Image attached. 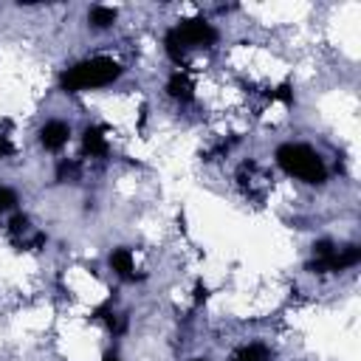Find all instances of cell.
Wrapping results in <instances>:
<instances>
[{
	"mask_svg": "<svg viewBox=\"0 0 361 361\" xmlns=\"http://www.w3.org/2000/svg\"><path fill=\"white\" fill-rule=\"evenodd\" d=\"M124 73V68L110 59V56H93V59H82L76 65H71L62 73V87L68 93H79V90H93V87H104L113 85L118 76Z\"/></svg>",
	"mask_w": 361,
	"mask_h": 361,
	"instance_id": "cell-1",
	"label": "cell"
},
{
	"mask_svg": "<svg viewBox=\"0 0 361 361\" xmlns=\"http://www.w3.org/2000/svg\"><path fill=\"white\" fill-rule=\"evenodd\" d=\"M274 158H276V164L288 175H293V178H299L305 183H324L327 180L324 161L307 144H279L276 152H274Z\"/></svg>",
	"mask_w": 361,
	"mask_h": 361,
	"instance_id": "cell-2",
	"label": "cell"
},
{
	"mask_svg": "<svg viewBox=\"0 0 361 361\" xmlns=\"http://www.w3.org/2000/svg\"><path fill=\"white\" fill-rule=\"evenodd\" d=\"M172 34L178 37V42L183 48H209L217 42V31L212 23H206L203 17H189V20H180Z\"/></svg>",
	"mask_w": 361,
	"mask_h": 361,
	"instance_id": "cell-3",
	"label": "cell"
},
{
	"mask_svg": "<svg viewBox=\"0 0 361 361\" xmlns=\"http://www.w3.org/2000/svg\"><path fill=\"white\" fill-rule=\"evenodd\" d=\"M361 262V248L358 245H344V248H336L330 257H322V259H310L307 262V271L313 274H333V271H344V268H353Z\"/></svg>",
	"mask_w": 361,
	"mask_h": 361,
	"instance_id": "cell-4",
	"label": "cell"
},
{
	"mask_svg": "<svg viewBox=\"0 0 361 361\" xmlns=\"http://www.w3.org/2000/svg\"><path fill=\"white\" fill-rule=\"evenodd\" d=\"M71 141V127L65 121H45L39 130V144L48 152H59Z\"/></svg>",
	"mask_w": 361,
	"mask_h": 361,
	"instance_id": "cell-5",
	"label": "cell"
},
{
	"mask_svg": "<svg viewBox=\"0 0 361 361\" xmlns=\"http://www.w3.org/2000/svg\"><path fill=\"white\" fill-rule=\"evenodd\" d=\"M166 93H169V99H175L180 104H189L195 99V82L189 79L186 71H175L166 82Z\"/></svg>",
	"mask_w": 361,
	"mask_h": 361,
	"instance_id": "cell-6",
	"label": "cell"
},
{
	"mask_svg": "<svg viewBox=\"0 0 361 361\" xmlns=\"http://www.w3.org/2000/svg\"><path fill=\"white\" fill-rule=\"evenodd\" d=\"M107 135H104V127H87L82 133V155L87 158H104L107 155Z\"/></svg>",
	"mask_w": 361,
	"mask_h": 361,
	"instance_id": "cell-7",
	"label": "cell"
},
{
	"mask_svg": "<svg viewBox=\"0 0 361 361\" xmlns=\"http://www.w3.org/2000/svg\"><path fill=\"white\" fill-rule=\"evenodd\" d=\"M110 268H113L124 282H135V279H141V276L135 274V262H133L130 248H113V254H110Z\"/></svg>",
	"mask_w": 361,
	"mask_h": 361,
	"instance_id": "cell-8",
	"label": "cell"
},
{
	"mask_svg": "<svg viewBox=\"0 0 361 361\" xmlns=\"http://www.w3.org/2000/svg\"><path fill=\"white\" fill-rule=\"evenodd\" d=\"M228 361H271V350L265 344H243L228 355Z\"/></svg>",
	"mask_w": 361,
	"mask_h": 361,
	"instance_id": "cell-9",
	"label": "cell"
},
{
	"mask_svg": "<svg viewBox=\"0 0 361 361\" xmlns=\"http://www.w3.org/2000/svg\"><path fill=\"white\" fill-rule=\"evenodd\" d=\"M87 23L93 28H110L116 23V8H110V6H93L87 11Z\"/></svg>",
	"mask_w": 361,
	"mask_h": 361,
	"instance_id": "cell-10",
	"label": "cell"
},
{
	"mask_svg": "<svg viewBox=\"0 0 361 361\" xmlns=\"http://www.w3.org/2000/svg\"><path fill=\"white\" fill-rule=\"evenodd\" d=\"M79 172H82V166H79V161H73V158H62L59 164H56V180H62V183H76L79 180Z\"/></svg>",
	"mask_w": 361,
	"mask_h": 361,
	"instance_id": "cell-11",
	"label": "cell"
},
{
	"mask_svg": "<svg viewBox=\"0 0 361 361\" xmlns=\"http://www.w3.org/2000/svg\"><path fill=\"white\" fill-rule=\"evenodd\" d=\"M31 231V220L25 217V214H14L11 220H8V234L23 245L25 243V234Z\"/></svg>",
	"mask_w": 361,
	"mask_h": 361,
	"instance_id": "cell-12",
	"label": "cell"
},
{
	"mask_svg": "<svg viewBox=\"0 0 361 361\" xmlns=\"http://www.w3.org/2000/svg\"><path fill=\"white\" fill-rule=\"evenodd\" d=\"M17 206V192L8 189V186H0V214L3 212H11Z\"/></svg>",
	"mask_w": 361,
	"mask_h": 361,
	"instance_id": "cell-13",
	"label": "cell"
},
{
	"mask_svg": "<svg viewBox=\"0 0 361 361\" xmlns=\"http://www.w3.org/2000/svg\"><path fill=\"white\" fill-rule=\"evenodd\" d=\"M11 152H14V147H11L8 135H0V158H8Z\"/></svg>",
	"mask_w": 361,
	"mask_h": 361,
	"instance_id": "cell-14",
	"label": "cell"
},
{
	"mask_svg": "<svg viewBox=\"0 0 361 361\" xmlns=\"http://www.w3.org/2000/svg\"><path fill=\"white\" fill-rule=\"evenodd\" d=\"M200 299H206V288L203 285H197V290H195V302H200Z\"/></svg>",
	"mask_w": 361,
	"mask_h": 361,
	"instance_id": "cell-15",
	"label": "cell"
},
{
	"mask_svg": "<svg viewBox=\"0 0 361 361\" xmlns=\"http://www.w3.org/2000/svg\"><path fill=\"white\" fill-rule=\"evenodd\" d=\"M102 361H121V358H118L116 353H104V358H102Z\"/></svg>",
	"mask_w": 361,
	"mask_h": 361,
	"instance_id": "cell-16",
	"label": "cell"
},
{
	"mask_svg": "<svg viewBox=\"0 0 361 361\" xmlns=\"http://www.w3.org/2000/svg\"><path fill=\"white\" fill-rule=\"evenodd\" d=\"M192 361H209V358H192Z\"/></svg>",
	"mask_w": 361,
	"mask_h": 361,
	"instance_id": "cell-17",
	"label": "cell"
}]
</instances>
